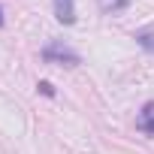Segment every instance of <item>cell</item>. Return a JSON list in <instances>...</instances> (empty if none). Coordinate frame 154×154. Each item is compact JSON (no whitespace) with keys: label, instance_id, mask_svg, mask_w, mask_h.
I'll return each mask as SVG.
<instances>
[{"label":"cell","instance_id":"6","mask_svg":"<svg viewBox=\"0 0 154 154\" xmlns=\"http://www.w3.org/2000/svg\"><path fill=\"white\" fill-rule=\"evenodd\" d=\"M39 91H42V94H45V97H54V88H51V85H48V82H39Z\"/></svg>","mask_w":154,"mask_h":154},{"label":"cell","instance_id":"5","mask_svg":"<svg viewBox=\"0 0 154 154\" xmlns=\"http://www.w3.org/2000/svg\"><path fill=\"white\" fill-rule=\"evenodd\" d=\"M136 42H139L145 51H151V54H154V27H145V30H139V33H136Z\"/></svg>","mask_w":154,"mask_h":154},{"label":"cell","instance_id":"4","mask_svg":"<svg viewBox=\"0 0 154 154\" xmlns=\"http://www.w3.org/2000/svg\"><path fill=\"white\" fill-rule=\"evenodd\" d=\"M97 3H100V9H103L106 15H118L121 9L130 6V0H97Z\"/></svg>","mask_w":154,"mask_h":154},{"label":"cell","instance_id":"3","mask_svg":"<svg viewBox=\"0 0 154 154\" xmlns=\"http://www.w3.org/2000/svg\"><path fill=\"white\" fill-rule=\"evenodd\" d=\"M136 127H139L142 133L154 136V103H145V106H142V112H139V118H136Z\"/></svg>","mask_w":154,"mask_h":154},{"label":"cell","instance_id":"7","mask_svg":"<svg viewBox=\"0 0 154 154\" xmlns=\"http://www.w3.org/2000/svg\"><path fill=\"white\" fill-rule=\"evenodd\" d=\"M0 27H3V9H0Z\"/></svg>","mask_w":154,"mask_h":154},{"label":"cell","instance_id":"1","mask_svg":"<svg viewBox=\"0 0 154 154\" xmlns=\"http://www.w3.org/2000/svg\"><path fill=\"white\" fill-rule=\"evenodd\" d=\"M42 60L45 63H57V66H79L82 63V57L75 54L72 48H66L63 42H48L42 48Z\"/></svg>","mask_w":154,"mask_h":154},{"label":"cell","instance_id":"2","mask_svg":"<svg viewBox=\"0 0 154 154\" xmlns=\"http://www.w3.org/2000/svg\"><path fill=\"white\" fill-rule=\"evenodd\" d=\"M54 18L60 24H72L75 21V0H54Z\"/></svg>","mask_w":154,"mask_h":154}]
</instances>
